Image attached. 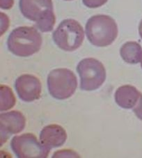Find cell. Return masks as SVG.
I'll use <instances>...</instances> for the list:
<instances>
[{"instance_id": "cell-15", "label": "cell", "mask_w": 142, "mask_h": 158, "mask_svg": "<svg viewBox=\"0 0 142 158\" xmlns=\"http://www.w3.org/2000/svg\"><path fill=\"white\" fill-rule=\"evenodd\" d=\"M82 1L86 6L95 9V8L102 6V5L106 3L108 0H82Z\"/></svg>"}, {"instance_id": "cell-4", "label": "cell", "mask_w": 142, "mask_h": 158, "mask_svg": "<svg viewBox=\"0 0 142 158\" xmlns=\"http://www.w3.org/2000/svg\"><path fill=\"white\" fill-rule=\"evenodd\" d=\"M84 39L83 27L73 19L63 20L53 33L54 43L61 50L75 51L80 47Z\"/></svg>"}, {"instance_id": "cell-19", "label": "cell", "mask_w": 142, "mask_h": 158, "mask_svg": "<svg viewBox=\"0 0 142 158\" xmlns=\"http://www.w3.org/2000/svg\"><path fill=\"white\" fill-rule=\"evenodd\" d=\"M65 1H71V0H65Z\"/></svg>"}, {"instance_id": "cell-16", "label": "cell", "mask_w": 142, "mask_h": 158, "mask_svg": "<svg viewBox=\"0 0 142 158\" xmlns=\"http://www.w3.org/2000/svg\"><path fill=\"white\" fill-rule=\"evenodd\" d=\"M13 4V0H1V8L3 9H10Z\"/></svg>"}, {"instance_id": "cell-10", "label": "cell", "mask_w": 142, "mask_h": 158, "mask_svg": "<svg viewBox=\"0 0 142 158\" xmlns=\"http://www.w3.org/2000/svg\"><path fill=\"white\" fill-rule=\"evenodd\" d=\"M1 146L9 136L23 131L26 125L25 117L20 111H12L1 114Z\"/></svg>"}, {"instance_id": "cell-8", "label": "cell", "mask_w": 142, "mask_h": 158, "mask_svg": "<svg viewBox=\"0 0 142 158\" xmlns=\"http://www.w3.org/2000/svg\"><path fill=\"white\" fill-rule=\"evenodd\" d=\"M115 101L123 109H132L136 116L142 120V94L135 87L124 85L116 90Z\"/></svg>"}, {"instance_id": "cell-11", "label": "cell", "mask_w": 142, "mask_h": 158, "mask_svg": "<svg viewBox=\"0 0 142 158\" xmlns=\"http://www.w3.org/2000/svg\"><path fill=\"white\" fill-rule=\"evenodd\" d=\"M67 139L65 130L61 126L52 124L45 126L40 134V141L48 149L61 146Z\"/></svg>"}, {"instance_id": "cell-6", "label": "cell", "mask_w": 142, "mask_h": 158, "mask_svg": "<svg viewBox=\"0 0 142 158\" xmlns=\"http://www.w3.org/2000/svg\"><path fill=\"white\" fill-rule=\"evenodd\" d=\"M77 71L80 77V88L83 91H94L102 85L106 80V70L103 64L94 58H86L79 63Z\"/></svg>"}, {"instance_id": "cell-14", "label": "cell", "mask_w": 142, "mask_h": 158, "mask_svg": "<svg viewBox=\"0 0 142 158\" xmlns=\"http://www.w3.org/2000/svg\"><path fill=\"white\" fill-rule=\"evenodd\" d=\"M80 157L77 152L73 151L72 150H61V151L54 152L53 157Z\"/></svg>"}, {"instance_id": "cell-9", "label": "cell", "mask_w": 142, "mask_h": 158, "mask_svg": "<svg viewBox=\"0 0 142 158\" xmlns=\"http://www.w3.org/2000/svg\"><path fill=\"white\" fill-rule=\"evenodd\" d=\"M15 87L19 98L24 102H33L40 98L41 83L39 78L34 75H21L16 80Z\"/></svg>"}, {"instance_id": "cell-17", "label": "cell", "mask_w": 142, "mask_h": 158, "mask_svg": "<svg viewBox=\"0 0 142 158\" xmlns=\"http://www.w3.org/2000/svg\"><path fill=\"white\" fill-rule=\"evenodd\" d=\"M139 35H140V36L142 39V20L140 22V24H139Z\"/></svg>"}, {"instance_id": "cell-2", "label": "cell", "mask_w": 142, "mask_h": 158, "mask_svg": "<svg viewBox=\"0 0 142 158\" xmlns=\"http://www.w3.org/2000/svg\"><path fill=\"white\" fill-rule=\"evenodd\" d=\"M118 27L110 16L96 15L89 19L86 24V35L89 42L97 47L110 45L118 36Z\"/></svg>"}, {"instance_id": "cell-1", "label": "cell", "mask_w": 142, "mask_h": 158, "mask_svg": "<svg viewBox=\"0 0 142 158\" xmlns=\"http://www.w3.org/2000/svg\"><path fill=\"white\" fill-rule=\"evenodd\" d=\"M10 52L22 57L31 56L40 50L42 36L33 27H20L10 34L7 41Z\"/></svg>"}, {"instance_id": "cell-5", "label": "cell", "mask_w": 142, "mask_h": 158, "mask_svg": "<svg viewBox=\"0 0 142 158\" xmlns=\"http://www.w3.org/2000/svg\"><path fill=\"white\" fill-rule=\"evenodd\" d=\"M48 86L50 95L54 98L68 99L75 92L77 80L74 73L70 70L54 69L48 75Z\"/></svg>"}, {"instance_id": "cell-3", "label": "cell", "mask_w": 142, "mask_h": 158, "mask_svg": "<svg viewBox=\"0 0 142 158\" xmlns=\"http://www.w3.org/2000/svg\"><path fill=\"white\" fill-rule=\"evenodd\" d=\"M20 9L24 17L36 22L42 32H49L55 24L52 0H20Z\"/></svg>"}, {"instance_id": "cell-18", "label": "cell", "mask_w": 142, "mask_h": 158, "mask_svg": "<svg viewBox=\"0 0 142 158\" xmlns=\"http://www.w3.org/2000/svg\"><path fill=\"white\" fill-rule=\"evenodd\" d=\"M141 67H142V55H141Z\"/></svg>"}, {"instance_id": "cell-12", "label": "cell", "mask_w": 142, "mask_h": 158, "mask_svg": "<svg viewBox=\"0 0 142 158\" xmlns=\"http://www.w3.org/2000/svg\"><path fill=\"white\" fill-rule=\"evenodd\" d=\"M122 59L127 64H136L141 61L142 49L139 43L133 41L125 43L120 50Z\"/></svg>"}, {"instance_id": "cell-13", "label": "cell", "mask_w": 142, "mask_h": 158, "mask_svg": "<svg viewBox=\"0 0 142 158\" xmlns=\"http://www.w3.org/2000/svg\"><path fill=\"white\" fill-rule=\"evenodd\" d=\"M15 98L10 87L1 85V111H6L14 107Z\"/></svg>"}, {"instance_id": "cell-7", "label": "cell", "mask_w": 142, "mask_h": 158, "mask_svg": "<svg viewBox=\"0 0 142 158\" xmlns=\"http://www.w3.org/2000/svg\"><path fill=\"white\" fill-rule=\"evenodd\" d=\"M10 146L16 156L20 158H46L50 153V149L39 142L31 133L13 137Z\"/></svg>"}]
</instances>
